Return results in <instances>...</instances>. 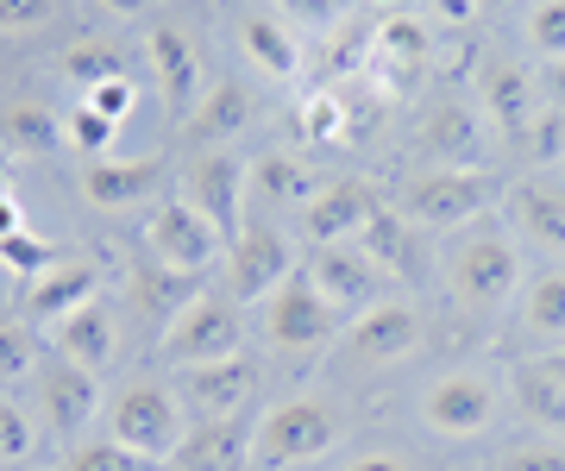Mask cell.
I'll return each instance as SVG.
<instances>
[{
	"label": "cell",
	"mask_w": 565,
	"mask_h": 471,
	"mask_svg": "<svg viewBox=\"0 0 565 471\" xmlns=\"http://www.w3.org/2000/svg\"><path fill=\"white\" fill-rule=\"evenodd\" d=\"M534 365L546 371V377H559L565 384V346H553V352H541V358H534Z\"/></svg>",
	"instance_id": "obj_50"
},
{
	"label": "cell",
	"mask_w": 565,
	"mask_h": 471,
	"mask_svg": "<svg viewBox=\"0 0 565 471\" xmlns=\"http://www.w3.org/2000/svg\"><path fill=\"white\" fill-rule=\"evenodd\" d=\"M102 13H114V20H132V13H145V0H95Z\"/></svg>",
	"instance_id": "obj_49"
},
{
	"label": "cell",
	"mask_w": 565,
	"mask_h": 471,
	"mask_svg": "<svg viewBox=\"0 0 565 471\" xmlns=\"http://www.w3.org/2000/svg\"><path fill=\"white\" fill-rule=\"evenodd\" d=\"M503 396H509L503 377H490L484 365H459L427 377L422 396H415V415H422V428L434 440H478V433H490Z\"/></svg>",
	"instance_id": "obj_6"
},
{
	"label": "cell",
	"mask_w": 565,
	"mask_h": 471,
	"mask_svg": "<svg viewBox=\"0 0 565 471\" xmlns=\"http://www.w3.org/2000/svg\"><path fill=\"white\" fill-rule=\"evenodd\" d=\"M264 346L282 352V358H308L340 340V314L321 302V289L308 283V270H296L289 283H277L264 296Z\"/></svg>",
	"instance_id": "obj_9"
},
{
	"label": "cell",
	"mask_w": 565,
	"mask_h": 471,
	"mask_svg": "<svg viewBox=\"0 0 565 471\" xmlns=\"http://www.w3.org/2000/svg\"><path fill=\"white\" fill-rule=\"evenodd\" d=\"M282 7H289L302 25H333L345 13V0H282Z\"/></svg>",
	"instance_id": "obj_44"
},
{
	"label": "cell",
	"mask_w": 565,
	"mask_h": 471,
	"mask_svg": "<svg viewBox=\"0 0 565 471\" xmlns=\"http://www.w3.org/2000/svg\"><path fill=\"white\" fill-rule=\"evenodd\" d=\"M221 270H226V296L233 302H264L277 283H289L296 277V251H289V239H282L270 221H252V226H239L233 239H226V258H221Z\"/></svg>",
	"instance_id": "obj_12"
},
{
	"label": "cell",
	"mask_w": 565,
	"mask_h": 471,
	"mask_svg": "<svg viewBox=\"0 0 565 471\" xmlns=\"http://www.w3.org/2000/svg\"><path fill=\"white\" fill-rule=\"evenodd\" d=\"M13 233H25V207L13 195H0V239H13Z\"/></svg>",
	"instance_id": "obj_47"
},
{
	"label": "cell",
	"mask_w": 565,
	"mask_h": 471,
	"mask_svg": "<svg viewBox=\"0 0 565 471\" xmlns=\"http://www.w3.org/2000/svg\"><path fill=\"white\" fill-rule=\"evenodd\" d=\"M377 265H384V277H403V283H415L427 270V233L415 221H403L396 207H377V221L364 226V239H359Z\"/></svg>",
	"instance_id": "obj_26"
},
{
	"label": "cell",
	"mask_w": 565,
	"mask_h": 471,
	"mask_svg": "<svg viewBox=\"0 0 565 471\" xmlns=\"http://www.w3.org/2000/svg\"><path fill=\"white\" fill-rule=\"evenodd\" d=\"M302 270H308V283L321 289V302L333 308L340 321H352V314H364L371 302H384L390 296L384 265H377L359 239H352V246H308Z\"/></svg>",
	"instance_id": "obj_11"
},
{
	"label": "cell",
	"mask_w": 565,
	"mask_h": 471,
	"mask_svg": "<svg viewBox=\"0 0 565 471\" xmlns=\"http://www.w3.org/2000/svg\"><path fill=\"white\" fill-rule=\"evenodd\" d=\"M377 195H371V183H359V176H333V183H321V195L302 207V239L308 246H352V239H364V226L377 221Z\"/></svg>",
	"instance_id": "obj_15"
},
{
	"label": "cell",
	"mask_w": 565,
	"mask_h": 471,
	"mask_svg": "<svg viewBox=\"0 0 565 471\" xmlns=\"http://www.w3.org/2000/svg\"><path fill=\"white\" fill-rule=\"evenodd\" d=\"M57 69L82 88V95H88V88L107 83V76H126V57H120V51H114L107 39H76V44H63Z\"/></svg>",
	"instance_id": "obj_33"
},
{
	"label": "cell",
	"mask_w": 565,
	"mask_h": 471,
	"mask_svg": "<svg viewBox=\"0 0 565 471\" xmlns=\"http://www.w3.org/2000/svg\"><path fill=\"white\" fill-rule=\"evenodd\" d=\"M177 396L189 421H233V415L252 409V396H258V371L252 358H221V365H189L177 371Z\"/></svg>",
	"instance_id": "obj_14"
},
{
	"label": "cell",
	"mask_w": 565,
	"mask_h": 471,
	"mask_svg": "<svg viewBox=\"0 0 565 471\" xmlns=\"http://www.w3.org/2000/svg\"><path fill=\"white\" fill-rule=\"evenodd\" d=\"M63 471H163V465L145 459V452H132V447H120L107 433V440H76V447L63 452Z\"/></svg>",
	"instance_id": "obj_35"
},
{
	"label": "cell",
	"mask_w": 565,
	"mask_h": 471,
	"mask_svg": "<svg viewBox=\"0 0 565 471\" xmlns=\"http://www.w3.org/2000/svg\"><path fill=\"white\" fill-rule=\"evenodd\" d=\"M63 144L76 151L82 164L114 158V144H120V120H107V114H95L88 101H76L70 114H63Z\"/></svg>",
	"instance_id": "obj_32"
},
{
	"label": "cell",
	"mask_w": 565,
	"mask_h": 471,
	"mask_svg": "<svg viewBox=\"0 0 565 471\" xmlns=\"http://www.w3.org/2000/svg\"><path fill=\"white\" fill-rule=\"evenodd\" d=\"M95 289H102V270L95 265H51L32 277V289H25V321H70L76 308L95 302Z\"/></svg>",
	"instance_id": "obj_25"
},
{
	"label": "cell",
	"mask_w": 565,
	"mask_h": 471,
	"mask_svg": "<svg viewBox=\"0 0 565 471\" xmlns=\"http://www.w3.org/2000/svg\"><path fill=\"white\" fill-rule=\"evenodd\" d=\"M422 63H427V32L415 20H377L371 25V69H377L384 83L408 88L422 76Z\"/></svg>",
	"instance_id": "obj_27"
},
{
	"label": "cell",
	"mask_w": 565,
	"mask_h": 471,
	"mask_svg": "<svg viewBox=\"0 0 565 471\" xmlns=\"http://www.w3.org/2000/svg\"><path fill=\"white\" fill-rule=\"evenodd\" d=\"M509 144H515V158H522V164H534V170L559 164V158H565V114H559V107H541L522 132H509Z\"/></svg>",
	"instance_id": "obj_34"
},
{
	"label": "cell",
	"mask_w": 565,
	"mask_h": 471,
	"mask_svg": "<svg viewBox=\"0 0 565 471\" xmlns=\"http://www.w3.org/2000/svg\"><path fill=\"white\" fill-rule=\"evenodd\" d=\"M239 352H245V321L226 289H195L158 333V358L170 371L221 365V358H239Z\"/></svg>",
	"instance_id": "obj_4"
},
{
	"label": "cell",
	"mask_w": 565,
	"mask_h": 471,
	"mask_svg": "<svg viewBox=\"0 0 565 471\" xmlns=\"http://www.w3.org/2000/svg\"><path fill=\"white\" fill-rule=\"evenodd\" d=\"M239 51L252 57V69H264L270 83H289L302 69V51H296V32L277 20V13H245L239 20Z\"/></svg>",
	"instance_id": "obj_28"
},
{
	"label": "cell",
	"mask_w": 565,
	"mask_h": 471,
	"mask_svg": "<svg viewBox=\"0 0 565 471\" xmlns=\"http://www.w3.org/2000/svg\"><path fill=\"white\" fill-rule=\"evenodd\" d=\"M252 440L258 421L233 415V421H189L182 447L170 452V471H258L252 465Z\"/></svg>",
	"instance_id": "obj_17"
},
{
	"label": "cell",
	"mask_w": 565,
	"mask_h": 471,
	"mask_svg": "<svg viewBox=\"0 0 565 471\" xmlns=\"http://www.w3.org/2000/svg\"><path fill=\"white\" fill-rule=\"evenodd\" d=\"M51 352H57L63 365L95 371V377H102V371L114 365V352H120V321H114V308H107L102 296H95L88 308H76L70 321L51 328Z\"/></svg>",
	"instance_id": "obj_21"
},
{
	"label": "cell",
	"mask_w": 565,
	"mask_h": 471,
	"mask_svg": "<svg viewBox=\"0 0 565 471\" xmlns=\"http://www.w3.org/2000/svg\"><path fill=\"white\" fill-rule=\"evenodd\" d=\"M95 409H102V377L95 371H76L63 358H57V371H39V421L51 440L76 447L88 433V421H95Z\"/></svg>",
	"instance_id": "obj_16"
},
{
	"label": "cell",
	"mask_w": 565,
	"mask_h": 471,
	"mask_svg": "<svg viewBox=\"0 0 565 471\" xmlns=\"http://www.w3.org/2000/svg\"><path fill=\"white\" fill-rule=\"evenodd\" d=\"M440 283L465 321L503 314L515 302V289H522V246H515V233L497 221H478L465 233H452L440 251Z\"/></svg>",
	"instance_id": "obj_1"
},
{
	"label": "cell",
	"mask_w": 565,
	"mask_h": 471,
	"mask_svg": "<svg viewBox=\"0 0 565 471\" xmlns=\"http://www.w3.org/2000/svg\"><path fill=\"white\" fill-rule=\"evenodd\" d=\"M541 95H553V107H559V114H565V63H553V69H546Z\"/></svg>",
	"instance_id": "obj_48"
},
{
	"label": "cell",
	"mask_w": 565,
	"mask_h": 471,
	"mask_svg": "<svg viewBox=\"0 0 565 471\" xmlns=\"http://www.w3.org/2000/svg\"><path fill=\"white\" fill-rule=\"evenodd\" d=\"M252 189H258L270 207H296V214H302V207L321 195V176H315L302 158H289V151H264L258 164H252Z\"/></svg>",
	"instance_id": "obj_30"
},
{
	"label": "cell",
	"mask_w": 565,
	"mask_h": 471,
	"mask_svg": "<svg viewBox=\"0 0 565 471\" xmlns=\"http://www.w3.org/2000/svg\"><path fill=\"white\" fill-rule=\"evenodd\" d=\"M345 120L352 114H345L340 88H315L302 101V126L296 132H302V144H333V139H345Z\"/></svg>",
	"instance_id": "obj_36"
},
{
	"label": "cell",
	"mask_w": 565,
	"mask_h": 471,
	"mask_svg": "<svg viewBox=\"0 0 565 471\" xmlns=\"http://www.w3.org/2000/svg\"><path fill=\"white\" fill-rule=\"evenodd\" d=\"M32 452H39V421L13 396H0V465H25Z\"/></svg>",
	"instance_id": "obj_38"
},
{
	"label": "cell",
	"mask_w": 565,
	"mask_h": 471,
	"mask_svg": "<svg viewBox=\"0 0 565 471\" xmlns=\"http://www.w3.org/2000/svg\"><path fill=\"white\" fill-rule=\"evenodd\" d=\"M151 76H158L163 107L177 120H189V107L202 101V51H195V39L177 32V25H158L151 32Z\"/></svg>",
	"instance_id": "obj_22"
},
{
	"label": "cell",
	"mask_w": 565,
	"mask_h": 471,
	"mask_svg": "<svg viewBox=\"0 0 565 471\" xmlns=\"http://www.w3.org/2000/svg\"><path fill=\"white\" fill-rule=\"evenodd\" d=\"M0 139L13 151H25V158H44V151L63 144V120L44 101H7L0 107Z\"/></svg>",
	"instance_id": "obj_31"
},
{
	"label": "cell",
	"mask_w": 565,
	"mask_h": 471,
	"mask_svg": "<svg viewBox=\"0 0 565 471\" xmlns=\"http://www.w3.org/2000/svg\"><path fill=\"white\" fill-rule=\"evenodd\" d=\"M490 471H565V440L559 433H534V440H515V447L497 452Z\"/></svg>",
	"instance_id": "obj_37"
},
{
	"label": "cell",
	"mask_w": 565,
	"mask_h": 471,
	"mask_svg": "<svg viewBox=\"0 0 565 471\" xmlns=\"http://www.w3.org/2000/svg\"><path fill=\"white\" fill-rule=\"evenodd\" d=\"M145 251H151V265L177 270V277H207L226 258V233L214 221H202L182 195H163L145 214Z\"/></svg>",
	"instance_id": "obj_8"
},
{
	"label": "cell",
	"mask_w": 565,
	"mask_h": 471,
	"mask_svg": "<svg viewBox=\"0 0 565 471\" xmlns=\"http://www.w3.org/2000/svg\"><path fill=\"white\" fill-rule=\"evenodd\" d=\"M503 226L515 246H534L541 258L565 265V183L559 176H515L503 189Z\"/></svg>",
	"instance_id": "obj_13"
},
{
	"label": "cell",
	"mask_w": 565,
	"mask_h": 471,
	"mask_svg": "<svg viewBox=\"0 0 565 471\" xmlns=\"http://www.w3.org/2000/svg\"><path fill=\"white\" fill-rule=\"evenodd\" d=\"M484 7H490V0H484Z\"/></svg>",
	"instance_id": "obj_52"
},
{
	"label": "cell",
	"mask_w": 565,
	"mask_h": 471,
	"mask_svg": "<svg viewBox=\"0 0 565 471\" xmlns=\"http://www.w3.org/2000/svg\"><path fill=\"white\" fill-rule=\"evenodd\" d=\"M82 101L95 107V114H107V120L126 126V114H132V101H139V88H132V76H107V83H95Z\"/></svg>",
	"instance_id": "obj_42"
},
{
	"label": "cell",
	"mask_w": 565,
	"mask_h": 471,
	"mask_svg": "<svg viewBox=\"0 0 565 471\" xmlns=\"http://www.w3.org/2000/svg\"><path fill=\"white\" fill-rule=\"evenodd\" d=\"M163 189V158H95L82 164V195L95 207H139Z\"/></svg>",
	"instance_id": "obj_23"
},
{
	"label": "cell",
	"mask_w": 565,
	"mask_h": 471,
	"mask_svg": "<svg viewBox=\"0 0 565 471\" xmlns=\"http://www.w3.org/2000/svg\"><path fill=\"white\" fill-rule=\"evenodd\" d=\"M0 195H7V176H0Z\"/></svg>",
	"instance_id": "obj_51"
},
{
	"label": "cell",
	"mask_w": 565,
	"mask_h": 471,
	"mask_svg": "<svg viewBox=\"0 0 565 471\" xmlns=\"http://www.w3.org/2000/svg\"><path fill=\"white\" fill-rule=\"evenodd\" d=\"M515 333L546 352L565 340V265L522 277V289H515Z\"/></svg>",
	"instance_id": "obj_24"
},
{
	"label": "cell",
	"mask_w": 565,
	"mask_h": 471,
	"mask_svg": "<svg viewBox=\"0 0 565 471\" xmlns=\"http://www.w3.org/2000/svg\"><path fill=\"white\" fill-rule=\"evenodd\" d=\"M527 51L546 63H565V0H541L527 13Z\"/></svg>",
	"instance_id": "obj_40"
},
{
	"label": "cell",
	"mask_w": 565,
	"mask_h": 471,
	"mask_svg": "<svg viewBox=\"0 0 565 471\" xmlns=\"http://www.w3.org/2000/svg\"><path fill=\"white\" fill-rule=\"evenodd\" d=\"M107 433H114L120 447L170 465V452H177L182 433H189V409H182L177 384H158V377L120 384L114 396H107Z\"/></svg>",
	"instance_id": "obj_5"
},
{
	"label": "cell",
	"mask_w": 565,
	"mask_h": 471,
	"mask_svg": "<svg viewBox=\"0 0 565 471\" xmlns=\"http://www.w3.org/2000/svg\"><path fill=\"white\" fill-rule=\"evenodd\" d=\"M252 114H258V101H252L245 83H214V88H202V101L189 107L182 144H189V151H226V144L252 126Z\"/></svg>",
	"instance_id": "obj_20"
},
{
	"label": "cell",
	"mask_w": 565,
	"mask_h": 471,
	"mask_svg": "<svg viewBox=\"0 0 565 471\" xmlns=\"http://www.w3.org/2000/svg\"><path fill=\"white\" fill-rule=\"evenodd\" d=\"M340 440H345V409L333 396H289V403H270L258 415L252 465L289 471V465H308V459H327Z\"/></svg>",
	"instance_id": "obj_3"
},
{
	"label": "cell",
	"mask_w": 565,
	"mask_h": 471,
	"mask_svg": "<svg viewBox=\"0 0 565 471\" xmlns=\"http://www.w3.org/2000/svg\"><path fill=\"white\" fill-rule=\"evenodd\" d=\"M415 151L427 164H478L484 151V114L465 101H434L415 120Z\"/></svg>",
	"instance_id": "obj_19"
},
{
	"label": "cell",
	"mask_w": 565,
	"mask_h": 471,
	"mask_svg": "<svg viewBox=\"0 0 565 471\" xmlns=\"http://www.w3.org/2000/svg\"><path fill=\"white\" fill-rule=\"evenodd\" d=\"M509 396H515L522 421H534L541 433H559L565 440V384L559 377H546L534 358H522V365L509 371Z\"/></svg>",
	"instance_id": "obj_29"
},
{
	"label": "cell",
	"mask_w": 565,
	"mask_h": 471,
	"mask_svg": "<svg viewBox=\"0 0 565 471\" xmlns=\"http://www.w3.org/2000/svg\"><path fill=\"white\" fill-rule=\"evenodd\" d=\"M541 83H534V69H522L515 57H484V69H478V114L484 120H497V132H522L534 114H541Z\"/></svg>",
	"instance_id": "obj_18"
},
{
	"label": "cell",
	"mask_w": 565,
	"mask_h": 471,
	"mask_svg": "<svg viewBox=\"0 0 565 471\" xmlns=\"http://www.w3.org/2000/svg\"><path fill=\"white\" fill-rule=\"evenodd\" d=\"M427 7H434V20H446V25H465L471 13H478V7H484V0H427Z\"/></svg>",
	"instance_id": "obj_46"
},
{
	"label": "cell",
	"mask_w": 565,
	"mask_h": 471,
	"mask_svg": "<svg viewBox=\"0 0 565 471\" xmlns=\"http://www.w3.org/2000/svg\"><path fill=\"white\" fill-rule=\"evenodd\" d=\"M340 471H415V465H408L403 452H384V447H377V452H352Z\"/></svg>",
	"instance_id": "obj_45"
},
{
	"label": "cell",
	"mask_w": 565,
	"mask_h": 471,
	"mask_svg": "<svg viewBox=\"0 0 565 471\" xmlns=\"http://www.w3.org/2000/svg\"><path fill=\"white\" fill-rule=\"evenodd\" d=\"M490 207H503V183L478 164H427L415 170L396 195V214L415 221L422 233H465V226H478Z\"/></svg>",
	"instance_id": "obj_2"
},
{
	"label": "cell",
	"mask_w": 565,
	"mask_h": 471,
	"mask_svg": "<svg viewBox=\"0 0 565 471\" xmlns=\"http://www.w3.org/2000/svg\"><path fill=\"white\" fill-rule=\"evenodd\" d=\"M245 189H252V164H245L233 144H226V151H189V164L177 170V195L195 207L202 221L221 226L226 239L239 233Z\"/></svg>",
	"instance_id": "obj_10"
},
{
	"label": "cell",
	"mask_w": 565,
	"mask_h": 471,
	"mask_svg": "<svg viewBox=\"0 0 565 471\" xmlns=\"http://www.w3.org/2000/svg\"><path fill=\"white\" fill-rule=\"evenodd\" d=\"M57 13V0H0V32H32Z\"/></svg>",
	"instance_id": "obj_43"
},
{
	"label": "cell",
	"mask_w": 565,
	"mask_h": 471,
	"mask_svg": "<svg viewBox=\"0 0 565 471\" xmlns=\"http://www.w3.org/2000/svg\"><path fill=\"white\" fill-rule=\"evenodd\" d=\"M422 308L408 302V296H384V302H371L364 314H352L340 333V358L352 371H390L403 365V358H415L422 352Z\"/></svg>",
	"instance_id": "obj_7"
},
{
	"label": "cell",
	"mask_w": 565,
	"mask_h": 471,
	"mask_svg": "<svg viewBox=\"0 0 565 471\" xmlns=\"http://www.w3.org/2000/svg\"><path fill=\"white\" fill-rule=\"evenodd\" d=\"M44 358L39 333L20 328V321H0V384H13V377H32Z\"/></svg>",
	"instance_id": "obj_39"
},
{
	"label": "cell",
	"mask_w": 565,
	"mask_h": 471,
	"mask_svg": "<svg viewBox=\"0 0 565 471\" xmlns=\"http://www.w3.org/2000/svg\"><path fill=\"white\" fill-rule=\"evenodd\" d=\"M0 265H7V277H39V270H51L57 258H51V246H44V239L13 233V239H0Z\"/></svg>",
	"instance_id": "obj_41"
}]
</instances>
